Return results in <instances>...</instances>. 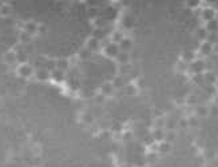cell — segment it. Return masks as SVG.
Instances as JSON below:
<instances>
[{
	"mask_svg": "<svg viewBox=\"0 0 218 167\" xmlns=\"http://www.w3.org/2000/svg\"><path fill=\"white\" fill-rule=\"evenodd\" d=\"M213 16H214V11H213V9H210V8L203 11V18H205L206 20H209V22H210V20H213Z\"/></svg>",
	"mask_w": 218,
	"mask_h": 167,
	"instance_id": "6da1fadb",
	"label": "cell"
},
{
	"mask_svg": "<svg viewBox=\"0 0 218 167\" xmlns=\"http://www.w3.org/2000/svg\"><path fill=\"white\" fill-rule=\"evenodd\" d=\"M207 28L210 30V31H215L218 28V20H210L209 22V26H207Z\"/></svg>",
	"mask_w": 218,
	"mask_h": 167,
	"instance_id": "7a4b0ae2",
	"label": "cell"
},
{
	"mask_svg": "<svg viewBox=\"0 0 218 167\" xmlns=\"http://www.w3.org/2000/svg\"><path fill=\"white\" fill-rule=\"evenodd\" d=\"M202 51H203V52H209V51H210V44H209V43L203 44V46H202Z\"/></svg>",
	"mask_w": 218,
	"mask_h": 167,
	"instance_id": "3957f363",
	"label": "cell"
},
{
	"mask_svg": "<svg viewBox=\"0 0 218 167\" xmlns=\"http://www.w3.org/2000/svg\"><path fill=\"white\" fill-rule=\"evenodd\" d=\"M198 112L201 114V115H203V114H205V108H203V107H199V108H198Z\"/></svg>",
	"mask_w": 218,
	"mask_h": 167,
	"instance_id": "277c9868",
	"label": "cell"
},
{
	"mask_svg": "<svg viewBox=\"0 0 218 167\" xmlns=\"http://www.w3.org/2000/svg\"><path fill=\"white\" fill-rule=\"evenodd\" d=\"M217 18H218V15H217Z\"/></svg>",
	"mask_w": 218,
	"mask_h": 167,
	"instance_id": "5b68a950",
	"label": "cell"
}]
</instances>
